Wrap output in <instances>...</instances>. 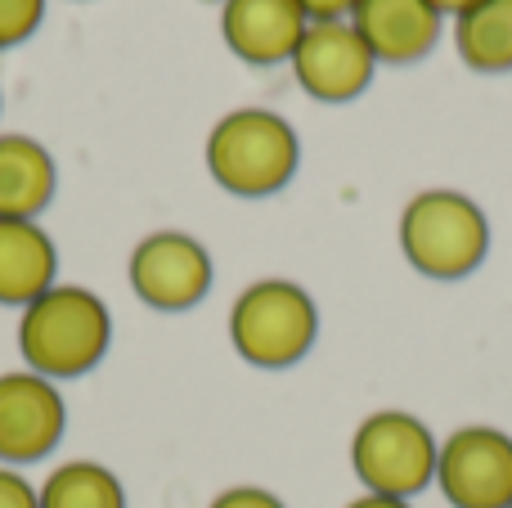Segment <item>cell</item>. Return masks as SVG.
I'll return each mask as SVG.
<instances>
[{"mask_svg":"<svg viewBox=\"0 0 512 508\" xmlns=\"http://www.w3.org/2000/svg\"><path fill=\"white\" fill-rule=\"evenodd\" d=\"M207 171L225 194L270 198L297 176V131L270 108H234L207 135Z\"/></svg>","mask_w":512,"mask_h":508,"instance_id":"2","label":"cell"},{"mask_svg":"<svg viewBox=\"0 0 512 508\" xmlns=\"http://www.w3.org/2000/svg\"><path fill=\"white\" fill-rule=\"evenodd\" d=\"M297 5H301V14H306L310 23H333V18L351 14L355 0H297Z\"/></svg>","mask_w":512,"mask_h":508,"instance_id":"19","label":"cell"},{"mask_svg":"<svg viewBox=\"0 0 512 508\" xmlns=\"http://www.w3.org/2000/svg\"><path fill=\"white\" fill-rule=\"evenodd\" d=\"M45 0H0V50H14L41 27Z\"/></svg>","mask_w":512,"mask_h":508,"instance_id":"16","label":"cell"},{"mask_svg":"<svg viewBox=\"0 0 512 508\" xmlns=\"http://www.w3.org/2000/svg\"><path fill=\"white\" fill-rule=\"evenodd\" d=\"M306 27L310 18L301 14L297 0H225L221 5L225 45L243 63H256V68L292 59Z\"/></svg>","mask_w":512,"mask_h":508,"instance_id":"10","label":"cell"},{"mask_svg":"<svg viewBox=\"0 0 512 508\" xmlns=\"http://www.w3.org/2000/svg\"><path fill=\"white\" fill-rule=\"evenodd\" d=\"M36 495H41V508H126L117 473L95 459H68V464L50 468Z\"/></svg>","mask_w":512,"mask_h":508,"instance_id":"15","label":"cell"},{"mask_svg":"<svg viewBox=\"0 0 512 508\" xmlns=\"http://www.w3.org/2000/svg\"><path fill=\"white\" fill-rule=\"evenodd\" d=\"M373 63L378 59L346 18L310 23L301 45L292 50V72H297L301 90L319 104H346V99L364 95V86L373 81Z\"/></svg>","mask_w":512,"mask_h":508,"instance_id":"9","label":"cell"},{"mask_svg":"<svg viewBox=\"0 0 512 508\" xmlns=\"http://www.w3.org/2000/svg\"><path fill=\"white\" fill-rule=\"evenodd\" d=\"M131 288L153 311H194L212 293V252L185 230H158L135 243L131 252Z\"/></svg>","mask_w":512,"mask_h":508,"instance_id":"7","label":"cell"},{"mask_svg":"<svg viewBox=\"0 0 512 508\" xmlns=\"http://www.w3.org/2000/svg\"><path fill=\"white\" fill-rule=\"evenodd\" d=\"M436 491L450 508H512V437L486 423L454 428L436 450Z\"/></svg>","mask_w":512,"mask_h":508,"instance_id":"6","label":"cell"},{"mask_svg":"<svg viewBox=\"0 0 512 508\" xmlns=\"http://www.w3.org/2000/svg\"><path fill=\"white\" fill-rule=\"evenodd\" d=\"M351 27L378 63H418L441 41V14L427 0H355Z\"/></svg>","mask_w":512,"mask_h":508,"instance_id":"11","label":"cell"},{"mask_svg":"<svg viewBox=\"0 0 512 508\" xmlns=\"http://www.w3.org/2000/svg\"><path fill=\"white\" fill-rule=\"evenodd\" d=\"M346 508H414V504H409V500H391V495H369V491H364V495H355Z\"/></svg>","mask_w":512,"mask_h":508,"instance_id":"20","label":"cell"},{"mask_svg":"<svg viewBox=\"0 0 512 508\" xmlns=\"http://www.w3.org/2000/svg\"><path fill=\"white\" fill-rule=\"evenodd\" d=\"M0 508H41V495L18 468L0 464Z\"/></svg>","mask_w":512,"mask_h":508,"instance_id":"17","label":"cell"},{"mask_svg":"<svg viewBox=\"0 0 512 508\" xmlns=\"http://www.w3.org/2000/svg\"><path fill=\"white\" fill-rule=\"evenodd\" d=\"M319 338V306L292 279H256L230 306V342L252 369H292Z\"/></svg>","mask_w":512,"mask_h":508,"instance_id":"4","label":"cell"},{"mask_svg":"<svg viewBox=\"0 0 512 508\" xmlns=\"http://www.w3.org/2000/svg\"><path fill=\"white\" fill-rule=\"evenodd\" d=\"M207 508H288L274 491H265V486H230V491H221Z\"/></svg>","mask_w":512,"mask_h":508,"instance_id":"18","label":"cell"},{"mask_svg":"<svg viewBox=\"0 0 512 508\" xmlns=\"http://www.w3.org/2000/svg\"><path fill=\"white\" fill-rule=\"evenodd\" d=\"M459 59L477 72L512 68V0H481L454 23Z\"/></svg>","mask_w":512,"mask_h":508,"instance_id":"14","label":"cell"},{"mask_svg":"<svg viewBox=\"0 0 512 508\" xmlns=\"http://www.w3.org/2000/svg\"><path fill=\"white\" fill-rule=\"evenodd\" d=\"M400 252L427 279H463L486 261L490 221L459 189H423L400 212Z\"/></svg>","mask_w":512,"mask_h":508,"instance_id":"3","label":"cell"},{"mask_svg":"<svg viewBox=\"0 0 512 508\" xmlns=\"http://www.w3.org/2000/svg\"><path fill=\"white\" fill-rule=\"evenodd\" d=\"M427 5H432L436 14H454V18H459V14H468L472 5H481V0H427Z\"/></svg>","mask_w":512,"mask_h":508,"instance_id":"21","label":"cell"},{"mask_svg":"<svg viewBox=\"0 0 512 508\" xmlns=\"http://www.w3.org/2000/svg\"><path fill=\"white\" fill-rule=\"evenodd\" d=\"M113 347V315L104 297L81 284H54L18 315V356L50 383L81 378Z\"/></svg>","mask_w":512,"mask_h":508,"instance_id":"1","label":"cell"},{"mask_svg":"<svg viewBox=\"0 0 512 508\" xmlns=\"http://www.w3.org/2000/svg\"><path fill=\"white\" fill-rule=\"evenodd\" d=\"M59 252L36 221H0V306H32L54 288Z\"/></svg>","mask_w":512,"mask_h":508,"instance_id":"12","label":"cell"},{"mask_svg":"<svg viewBox=\"0 0 512 508\" xmlns=\"http://www.w3.org/2000/svg\"><path fill=\"white\" fill-rule=\"evenodd\" d=\"M436 450L418 414L409 410H378L355 428L351 437V468L369 495H391V500H414L436 482Z\"/></svg>","mask_w":512,"mask_h":508,"instance_id":"5","label":"cell"},{"mask_svg":"<svg viewBox=\"0 0 512 508\" xmlns=\"http://www.w3.org/2000/svg\"><path fill=\"white\" fill-rule=\"evenodd\" d=\"M59 171L41 140L0 135V221H36L50 207Z\"/></svg>","mask_w":512,"mask_h":508,"instance_id":"13","label":"cell"},{"mask_svg":"<svg viewBox=\"0 0 512 508\" xmlns=\"http://www.w3.org/2000/svg\"><path fill=\"white\" fill-rule=\"evenodd\" d=\"M68 432V405L50 378L32 369L0 374V464H41Z\"/></svg>","mask_w":512,"mask_h":508,"instance_id":"8","label":"cell"}]
</instances>
